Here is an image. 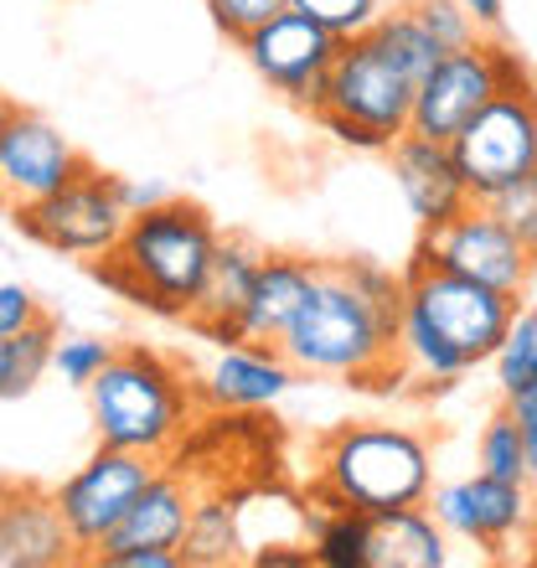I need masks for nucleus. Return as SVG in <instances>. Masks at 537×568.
Masks as SVG:
<instances>
[{"mask_svg": "<svg viewBox=\"0 0 537 568\" xmlns=\"http://www.w3.org/2000/svg\"><path fill=\"white\" fill-rule=\"evenodd\" d=\"M398 315L403 274L377 258H331L280 336V352L295 362L300 377L346 388H393L403 377Z\"/></svg>", "mask_w": 537, "mask_h": 568, "instance_id": "obj_1", "label": "nucleus"}, {"mask_svg": "<svg viewBox=\"0 0 537 568\" xmlns=\"http://www.w3.org/2000/svg\"><path fill=\"white\" fill-rule=\"evenodd\" d=\"M517 300L476 284L465 274H449L429 258L424 243H414L403 270V315H398V362L403 377H418L429 388H449L455 377L496 357L507 336V321Z\"/></svg>", "mask_w": 537, "mask_h": 568, "instance_id": "obj_2", "label": "nucleus"}, {"mask_svg": "<svg viewBox=\"0 0 537 568\" xmlns=\"http://www.w3.org/2000/svg\"><path fill=\"white\" fill-rule=\"evenodd\" d=\"M83 393H89L99 445L134 449V455H150V460H165L186 439L196 408H202L192 377L171 357H161L155 346L140 342L120 346Z\"/></svg>", "mask_w": 537, "mask_h": 568, "instance_id": "obj_3", "label": "nucleus"}, {"mask_svg": "<svg viewBox=\"0 0 537 568\" xmlns=\"http://www.w3.org/2000/svg\"><path fill=\"white\" fill-rule=\"evenodd\" d=\"M434 491V449L398 424H342L315 445L311 501L321 507H424Z\"/></svg>", "mask_w": 537, "mask_h": 568, "instance_id": "obj_4", "label": "nucleus"}, {"mask_svg": "<svg viewBox=\"0 0 537 568\" xmlns=\"http://www.w3.org/2000/svg\"><path fill=\"white\" fill-rule=\"evenodd\" d=\"M217 243H223V227L212 223L207 207H196L186 196H165L130 217L120 254L145 284L150 311L165 321H186V305H192Z\"/></svg>", "mask_w": 537, "mask_h": 568, "instance_id": "obj_5", "label": "nucleus"}, {"mask_svg": "<svg viewBox=\"0 0 537 568\" xmlns=\"http://www.w3.org/2000/svg\"><path fill=\"white\" fill-rule=\"evenodd\" d=\"M11 223L21 239L42 243L62 258H104L120 248L124 227H130V207H124L120 176H109L99 165H89L78 181H68L62 192L11 207Z\"/></svg>", "mask_w": 537, "mask_h": 568, "instance_id": "obj_6", "label": "nucleus"}, {"mask_svg": "<svg viewBox=\"0 0 537 568\" xmlns=\"http://www.w3.org/2000/svg\"><path fill=\"white\" fill-rule=\"evenodd\" d=\"M239 52L274 93L321 114L326 109V78L336 68V58H342V37L331 27H321L315 16L284 6L280 16H268L264 27L243 37Z\"/></svg>", "mask_w": 537, "mask_h": 568, "instance_id": "obj_7", "label": "nucleus"}, {"mask_svg": "<svg viewBox=\"0 0 537 568\" xmlns=\"http://www.w3.org/2000/svg\"><path fill=\"white\" fill-rule=\"evenodd\" d=\"M155 470H161V460H150V455L99 445L62 486H52L62 523H68V532H73V542H78V554L93 558L104 548L109 532L130 517L140 491L155 480Z\"/></svg>", "mask_w": 537, "mask_h": 568, "instance_id": "obj_8", "label": "nucleus"}, {"mask_svg": "<svg viewBox=\"0 0 537 568\" xmlns=\"http://www.w3.org/2000/svg\"><path fill=\"white\" fill-rule=\"evenodd\" d=\"M460 176L476 202H492L496 192L517 186L537 171V109L533 89L527 93H496L460 135L449 140Z\"/></svg>", "mask_w": 537, "mask_h": 568, "instance_id": "obj_9", "label": "nucleus"}, {"mask_svg": "<svg viewBox=\"0 0 537 568\" xmlns=\"http://www.w3.org/2000/svg\"><path fill=\"white\" fill-rule=\"evenodd\" d=\"M418 243L429 248V258L449 274H465L476 284H492L511 300H527L537 280V254L496 217L486 202H470L460 217H449L434 233H418Z\"/></svg>", "mask_w": 537, "mask_h": 568, "instance_id": "obj_10", "label": "nucleus"}, {"mask_svg": "<svg viewBox=\"0 0 537 568\" xmlns=\"http://www.w3.org/2000/svg\"><path fill=\"white\" fill-rule=\"evenodd\" d=\"M414 93L418 83L403 73L398 62L377 47V37H352L342 42V58L326 78V109L321 114H342V120H357L377 135L398 140L408 124H414ZM315 114V120H321Z\"/></svg>", "mask_w": 537, "mask_h": 568, "instance_id": "obj_11", "label": "nucleus"}, {"mask_svg": "<svg viewBox=\"0 0 537 568\" xmlns=\"http://www.w3.org/2000/svg\"><path fill=\"white\" fill-rule=\"evenodd\" d=\"M429 511L439 517V527H445L449 538L476 542L486 554H507L511 542L533 532V486L476 470V476H465V480L434 486Z\"/></svg>", "mask_w": 537, "mask_h": 568, "instance_id": "obj_12", "label": "nucleus"}, {"mask_svg": "<svg viewBox=\"0 0 537 568\" xmlns=\"http://www.w3.org/2000/svg\"><path fill=\"white\" fill-rule=\"evenodd\" d=\"M89 165V155L52 120L31 114V109H11V120L0 130V207L11 212L42 202V196L62 192L68 181H78Z\"/></svg>", "mask_w": 537, "mask_h": 568, "instance_id": "obj_13", "label": "nucleus"}, {"mask_svg": "<svg viewBox=\"0 0 537 568\" xmlns=\"http://www.w3.org/2000/svg\"><path fill=\"white\" fill-rule=\"evenodd\" d=\"M496 47L501 42H470L460 52H445L434 62V73L414 93V124L429 140H455L480 109L501 93V68H496Z\"/></svg>", "mask_w": 537, "mask_h": 568, "instance_id": "obj_14", "label": "nucleus"}, {"mask_svg": "<svg viewBox=\"0 0 537 568\" xmlns=\"http://www.w3.org/2000/svg\"><path fill=\"white\" fill-rule=\"evenodd\" d=\"M388 165H393L403 207H408V217L418 223V233L445 227L449 217H460V212L476 202L470 186H465V176H460V161H455V150H449L445 140L403 130V135L388 145Z\"/></svg>", "mask_w": 537, "mask_h": 568, "instance_id": "obj_15", "label": "nucleus"}, {"mask_svg": "<svg viewBox=\"0 0 537 568\" xmlns=\"http://www.w3.org/2000/svg\"><path fill=\"white\" fill-rule=\"evenodd\" d=\"M295 362L280 352V342H227L196 377V398L217 414H254L280 404L295 388Z\"/></svg>", "mask_w": 537, "mask_h": 568, "instance_id": "obj_16", "label": "nucleus"}, {"mask_svg": "<svg viewBox=\"0 0 537 568\" xmlns=\"http://www.w3.org/2000/svg\"><path fill=\"white\" fill-rule=\"evenodd\" d=\"M78 542L58 511V496L37 486H0V564L6 568H62Z\"/></svg>", "mask_w": 537, "mask_h": 568, "instance_id": "obj_17", "label": "nucleus"}, {"mask_svg": "<svg viewBox=\"0 0 537 568\" xmlns=\"http://www.w3.org/2000/svg\"><path fill=\"white\" fill-rule=\"evenodd\" d=\"M259 264H264L259 243H249V239L217 243V254H212L207 274H202L192 305H186V326L217 346L239 342V321H243V305H249V290L259 280Z\"/></svg>", "mask_w": 537, "mask_h": 568, "instance_id": "obj_18", "label": "nucleus"}, {"mask_svg": "<svg viewBox=\"0 0 537 568\" xmlns=\"http://www.w3.org/2000/svg\"><path fill=\"white\" fill-rule=\"evenodd\" d=\"M192 511H196L192 486H186L176 470H155V480H150L145 491H140V501L130 507V517L109 532V542L89 558V564L104 568L109 558L124 554V548H176L181 554L186 527H192Z\"/></svg>", "mask_w": 537, "mask_h": 568, "instance_id": "obj_19", "label": "nucleus"}, {"mask_svg": "<svg viewBox=\"0 0 537 568\" xmlns=\"http://www.w3.org/2000/svg\"><path fill=\"white\" fill-rule=\"evenodd\" d=\"M321 280V258L305 254H264L259 264V280L249 290V305H243L239 321V342H280L290 321L300 315L305 295Z\"/></svg>", "mask_w": 537, "mask_h": 568, "instance_id": "obj_20", "label": "nucleus"}, {"mask_svg": "<svg viewBox=\"0 0 537 568\" xmlns=\"http://www.w3.org/2000/svg\"><path fill=\"white\" fill-rule=\"evenodd\" d=\"M449 564V532L439 517L424 507H388L373 511L367 532V568H445Z\"/></svg>", "mask_w": 537, "mask_h": 568, "instance_id": "obj_21", "label": "nucleus"}, {"mask_svg": "<svg viewBox=\"0 0 537 568\" xmlns=\"http://www.w3.org/2000/svg\"><path fill=\"white\" fill-rule=\"evenodd\" d=\"M243 554V532H239V507L223 496H196L192 527L181 542V564L186 568H217L233 564Z\"/></svg>", "mask_w": 537, "mask_h": 568, "instance_id": "obj_22", "label": "nucleus"}, {"mask_svg": "<svg viewBox=\"0 0 537 568\" xmlns=\"http://www.w3.org/2000/svg\"><path fill=\"white\" fill-rule=\"evenodd\" d=\"M367 532H373V511L321 507V501H315L311 554L321 568H367Z\"/></svg>", "mask_w": 537, "mask_h": 568, "instance_id": "obj_23", "label": "nucleus"}, {"mask_svg": "<svg viewBox=\"0 0 537 568\" xmlns=\"http://www.w3.org/2000/svg\"><path fill=\"white\" fill-rule=\"evenodd\" d=\"M377 47L388 52L393 62H398L403 73L414 78V83H424V78L434 73V62L445 58V47H439V37H434L424 21L414 16V6H398V11H388L383 21L373 27Z\"/></svg>", "mask_w": 537, "mask_h": 568, "instance_id": "obj_24", "label": "nucleus"}, {"mask_svg": "<svg viewBox=\"0 0 537 568\" xmlns=\"http://www.w3.org/2000/svg\"><path fill=\"white\" fill-rule=\"evenodd\" d=\"M492 373H496V393L511 398L537 383V300H517V311L507 321V336L496 346L492 357Z\"/></svg>", "mask_w": 537, "mask_h": 568, "instance_id": "obj_25", "label": "nucleus"}, {"mask_svg": "<svg viewBox=\"0 0 537 568\" xmlns=\"http://www.w3.org/2000/svg\"><path fill=\"white\" fill-rule=\"evenodd\" d=\"M476 470L501 476V480H527V486H533L523 429H517V419L507 414V404H501V414H492V419H486V429H480V439H476Z\"/></svg>", "mask_w": 537, "mask_h": 568, "instance_id": "obj_26", "label": "nucleus"}, {"mask_svg": "<svg viewBox=\"0 0 537 568\" xmlns=\"http://www.w3.org/2000/svg\"><path fill=\"white\" fill-rule=\"evenodd\" d=\"M120 346L104 342V336H89V331H68V336H58V346H52V373L68 383V388H89L93 377L109 367V357H114Z\"/></svg>", "mask_w": 537, "mask_h": 568, "instance_id": "obj_27", "label": "nucleus"}, {"mask_svg": "<svg viewBox=\"0 0 537 568\" xmlns=\"http://www.w3.org/2000/svg\"><path fill=\"white\" fill-rule=\"evenodd\" d=\"M295 11L315 16L321 27H331L342 42H352V37H367V31L388 16V0H290Z\"/></svg>", "mask_w": 537, "mask_h": 568, "instance_id": "obj_28", "label": "nucleus"}, {"mask_svg": "<svg viewBox=\"0 0 537 568\" xmlns=\"http://www.w3.org/2000/svg\"><path fill=\"white\" fill-rule=\"evenodd\" d=\"M408 6H414L418 21L439 37V47H445V52H460V47L480 42V37H476V31H480L476 16L465 11L460 0H408Z\"/></svg>", "mask_w": 537, "mask_h": 568, "instance_id": "obj_29", "label": "nucleus"}, {"mask_svg": "<svg viewBox=\"0 0 537 568\" xmlns=\"http://www.w3.org/2000/svg\"><path fill=\"white\" fill-rule=\"evenodd\" d=\"M486 207H492L496 217H501V223H507L511 233H517V239L537 254V171L533 176H523L517 186H507V192H496Z\"/></svg>", "mask_w": 537, "mask_h": 568, "instance_id": "obj_30", "label": "nucleus"}, {"mask_svg": "<svg viewBox=\"0 0 537 568\" xmlns=\"http://www.w3.org/2000/svg\"><path fill=\"white\" fill-rule=\"evenodd\" d=\"M284 6H290V0H207V16H212V27L239 47L249 31H259L268 16H280Z\"/></svg>", "mask_w": 537, "mask_h": 568, "instance_id": "obj_31", "label": "nucleus"}, {"mask_svg": "<svg viewBox=\"0 0 537 568\" xmlns=\"http://www.w3.org/2000/svg\"><path fill=\"white\" fill-rule=\"evenodd\" d=\"M42 300L31 295L27 284H0V336H21L27 326L42 321Z\"/></svg>", "mask_w": 537, "mask_h": 568, "instance_id": "obj_32", "label": "nucleus"}, {"mask_svg": "<svg viewBox=\"0 0 537 568\" xmlns=\"http://www.w3.org/2000/svg\"><path fill=\"white\" fill-rule=\"evenodd\" d=\"M501 404H507V414L517 419V429H523L527 470H533V486H537V383L523 393H511V398H501Z\"/></svg>", "mask_w": 537, "mask_h": 568, "instance_id": "obj_33", "label": "nucleus"}, {"mask_svg": "<svg viewBox=\"0 0 537 568\" xmlns=\"http://www.w3.org/2000/svg\"><path fill=\"white\" fill-rule=\"evenodd\" d=\"M321 124H326V135L336 140V145H352V150H383V155H388V145H393L388 135H377V130H367V124H357V120H342V114H321Z\"/></svg>", "mask_w": 537, "mask_h": 568, "instance_id": "obj_34", "label": "nucleus"}, {"mask_svg": "<svg viewBox=\"0 0 537 568\" xmlns=\"http://www.w3.org/2000/svg\"><path fill=\"white\" fill-rule=\"evenodd\" d=\"M104 568H181V554L176 548H124Z\"/></svg>", "mask_w": 537, "mask_h": 568, "instance_id": "obj_35", "label": "nucleus"}, {"mask_svg": "<svg viewBox=\"0 0 537 568\" xmlns=\"http://www.w3.org/2000/svg\"><path fill=\"white\" fill-rule=\"evenodd\" d=\"M259 568H311L315 554L311 548H295V542H268V548H259L254 554Z\"/></svg>", "mask_w": 537, "mask_h": 568, "instance_id": "obj_36", "label": "nucleus"}, {"mask_svg": "<svg viewBox=\"0 0 537 568\" xmlns=\"http://www.w3.org/2000/svg\"><path fill=\"white\" fill-rule=\"evenodd\" d=\"M120 192H124V207H130V217L134 212H145V207H155V202H165V186H155V181H124L120 176Z\"/></svg>", "mask_w": 537, "mask_h": 568, "instance_id": "obj_37", "label": "nucleus"}, {"mask_svg": "<svg viewBox=\"0 0 537 568\" xmlns=\"http://www.w3.org/2000/svg\"><path fill=\"white\" fill-rule=\"evenodd\" d=\"M460 6L476 16V27H501V16H507V0H460Z\"/></svg>", "mask_w": 537, "mask_h": 568, "instance_id": "obj_38", "label": "nucleus"}, {"mask_svg": "<svg viewBox=\"0 0 537 568\" xmlns=\"http://www.w3.org/2000/svg\"><path fill=\"white\" fill-rule=\"evenodd\" d=\"M16 398V352H11V336H0V404Z\"/></svg>", "mask_w": 537, "mask_h": 568, "instance_id": "obj_39", "label": "nucleus"}, {"mask_svg": "<svg viewBox=\"0 0 537 568\" xmlns=\"http://www.w3.org/2000/svg\"><path fill=\"white\" fill-rule=\"evenodd\" d=\"M11 109H16V104L6 99V93H0V130H6V120H11Z\"/></svg>", "mask_w": 537, "mask_h": 568, "instance_id": "obj_40", "label": "nucleus"}, {"mask_svg": "<svg viewBox=\"0 0 537 568\" xmlns=\"http://www.w3.org/2000/svg\"><path fill=\"white\" fill-rule=\"evenodd\" d=\"M527 542L537 548V491H533V532H527Z\"/></svg>", "mask_w": 537, "mask_h": 568, "instance_id": "obj_41", "label": "nucleus"}, {"mask_svg": "<svg viewBox=\"0 0 537 568\" xmlns=\"http://www.w3.org/2000/svg\"><path fill=\"white\" fill-rule=\"evenodd\" d=\"M533 109H537V68H533Z\"/></svg>", "mask_w": 537, "mask_h": 568, "instance_id": "obj_42", "label": "nucleus"}]
</instances>
